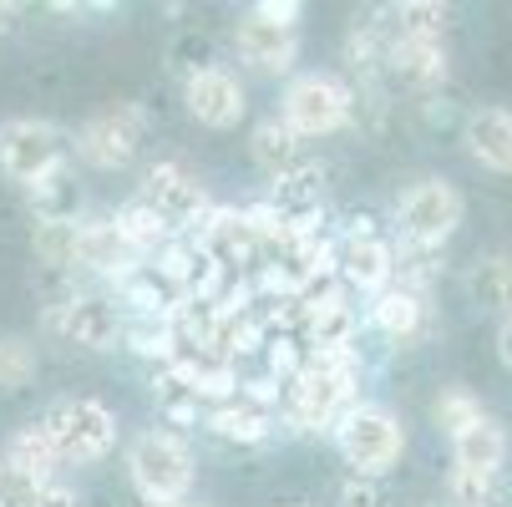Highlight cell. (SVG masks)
<instances>
[{"mask_svg":"<svg viewBox=\"0 0 512 507\" xmlns=\"http://www.w3.org/2000/svg\"><path fill=\"white\" fill-rule=\"evenodd\" d=\"M142 203H148L163 224L193 229L203 213H208V188L198 183V173H188L183 163L163 158V163L148 168V178H142Z\"/></svg>","mask_w":512,"mask_h":507,"instance_id":"7c38bea8","label":"cell"},{"mask_svg":"<svg viewBox=\"0 0 512 507\" xmlns=\"http://www.w3.org/2000/svg\"><path fill=\"white\" fill-rule=\"evenodd\" d=\"M183 102H188V117L198 127H213V132H229L244 122V87L229 77L224 66H213V71H198V77L183 82Z\"/></svg>","mask_w":512,"mask_h":507,"instance_id":"5bb4252c","label":"cell"},{"mask_svg":"<svg viewBox=\"0 0 512 507\" xmlns=\"http://www.w3.org/2000/svg\"><path fill=\"white\" fill-rule=\"evenodd\" d=\"M137 264V254L127 249V239L117 234L112 219H87L77 224V249H71V269H92V274H127Z\"/></svg>","mask_w":512,"mask_h":507,"instance_id":"ac0fdd59","label":"cell"},{"mask_svg":"<svg viewBox=\"0 0 512 507\" xmlns=\"http://www.w3.org/2000/svg\"><path fill=\"white\" fill-rule=\"evenodd\" d=\"M71 249H77V224H66V229H36V239H31L36 269H71ZM71 274H77V269H71Z\"/></svg>","mask_w":512,"mask_h":507,"instance_id":"d6a6232c","label":"cell"},{"mask_svg":"<svg viewBox=\"0 0 512 507\" xmlns=\"http://www.w3.org/2000/svg\"><path fill=\"white\" fill-rule=\"evenodd\" d=\"M264 203L274 208V219L284 229H315L320 208H325V168L320 163H300L295 173L274 178V188H269Z\"/></svg>","mask_w":512,"mask_h":507,"instance_id":"9a60e30c","label":"cell"},{"mask_svg":"<svg viewBox=\"0 0 512 507\" xmlns=\"http://www.w3.org/2000/svg\"><path fill=\"white\" fill-rule=\"evenodd\" d=\"M391 269V244L371 229V213H350L345 234L335 239V274L360 295H381L391 289Z\"/></svg>","mask_w":512,"mask_h":507,"instance_id":"9c48e42d","label":"cell"},{"mask_svg":"<svg viewBox=\"0 0 512 507\" xmlns=\"http://www.w3.org/2000/svg\"><path fill=\"white\" fill-rule=\"evenodd\" d=\"M82 208H87V193H82V178H77V163H56L51 173H41L31 183V213H36V229H66V224H82Z\"/></svg>","mask_w":512,"mask_h":507,"instance_id":"2e32d148","label":"cell"},{"mask_svg":"<svg viewBox=\"0 0 512 507\" xmlns=\"http://www.w3.org/2000/svg\"><path fill=\"white\" fill-rule=\"evenodd\" d=\"M497 507H512V477H507V482L497 487Z\"/></svg>","mask_w":512,"mask_h":507,"instance_id":"f35d334b","label":"cell"},{"mask_svg":"<svg viewBox=\"0 0 512 507\" xmlns=\"http://www.w3.org/2000/svg\"><path fill=\"white\" fill-rule=\"evenodd\" d=\"M284 386H289V421L300 431H330L355 406V350L305 355V371Z\"/></svg>","mask_w":512,"mask_h":507,"instance_id":"7a4b0ae2","label":"cell"},{"mask_svg":"<svg viewBox=\"0 0 512 507\" xmlns=\"http://www.w3.org/2000/svg\"><path fill=\"white\" fill-rule=\"evenodd\" d=\"M178 507H183V502H178Z\"/></svg>","mask_w":512,"mask_h":507,"instance_id":"60d3db41","label":"cell"},{"mask_svg":"<svg viewBox=\"0 0 512 507\" xmlns=\"http://www.w3.org/2000/svg\"><path fill=\"white\" fill-rule=\"evenodd\" d=\"M0 467L6 472H16V477H26V482H36V487H46V482H56V452H51V442H46V431L31 421V426H16L11 437H6V452H0Z\"/></svg>","mask_w":512,"mask_h":507,"instance_id":"ffe728a7","label":"cell"},{"mask_svg":"<svg viewBox=\"0 0 512 507\" xmlns=\"http://www.w3.org/2000/svg\"><path fill=\"white\" fill-rule=\"evenodd\" d=\"M497 355H502V366L512 371V315H507L502 330H497Z\"/></svg>","mask_w":512,"mask_h":507,"instance_id":"8d00e7d4","label":"cell"},{"mask_svg":"<svg viewBox=\"0 0 512 507\" xmlns=\"http://www.w3.org/2000/svg\"><path fill=\"white\" fill-rule=\"evenodd\" d=\"M396 224H401V239L416 244V249H442L457 224H462V193L442 178H421L401 193L396 203Z\"/></svg>","mask_w":512,"mask_h":507,"instance_id":"52a82bcc","label":"cell"},{"mask_svg":"<svg viewBox=\"0 0 512 507\" xmlns=\"http://www.w3.org/2000/svg\"><path fill=\"white\" fill-rule=\"evenodd\" d=\"M452 457H457L462 472H487V477H497V467L507 462V431H502V421L482 416V421H472L467 431H457V437H452Z\"/></svg>","mask_w":512,"mask_h":507,"instance_id":"44dd1931","label":"cell"},{"mask_svg":"<svg viewBox=\"0 0 512 507\" xmlns=\"http://www.w3.org/2000/svg\"><path fill=\"white\" fill-rule=\"evenodd\" d=\"M208 426H213L224 442L259 447V442H269V431H274V411H264V406H254V401H244V396L234 391L229 401H218V406L208 411Z\"/></svg>","mask_w":512,"mask_h":507,"instance_id":"7402d4cb","label":"cell"},{"mask_svg":"<svg viewBox=\"0 0 512 507\" xmlns=\"http://www.w3.org/2000/svg\"><path fill=\"white\" fill-rule=\"evenodd\" d=\"M467 300L482 315H512V259L507 254H487L467 269Z\"/></svg>","mask_w":512,"mask_h":507,"instance_id":"cb8c5ba5","label":"cell"},{"mask_svg":"<svg viewBox=\"0 0 512 507\" xmlns=\"http://www.w3.org/2000/svg\"><path fill=\"white\" fill-rule=\"evenodd\" d=\"M122 320H127V310L117 300H107V295H77L66 310H46V325L61 340L82 345V350H117Z\"/></svg>","mask_w":512,"mask_h":507,"instance_id":"4fadbf2b","label":"cell"},{"mask_svg":"<svg viewBox=\"0 0 512 507\" xmlns=\"http://www.w3.org/2000/svg\"><path fill=\"white\" fill-rule=\"evenodd\" d=\"M142 132H148V122H142V112L132 102L107 107V112H97L77 132V158L92 163V168H107V173L112 168H127L137 158V148H142Z\"/></svg>","mask_w":512,"mask_h":507,"instance_id":"8fae6325","label":"cell"},{"mask_svg":"<svg viewBox=\"0 0 512 507\" xmlns=\"http://www.w3.org/2000/svg\"><path fill=\"white\" fill-rule=\"evenodd\" d=\"M36 497H41L36 482H26V477L0 467V507H36Z\"/></svg>","mask_w":512,"mask_h":507,"instance_id":"836d02e7","label":"cell"},{"mask_svg":"<svg viewBox=\"0 0 512 507\" xmlns=\"http://www.w3.org/2000/svg\"><path fill=\"white\" fill-rule=\"evenodd\" d=\"M386 497H381V487H376V477H350L345 487H340V507H381Z\"/></svg>","mask_w":512,"mask_h":507,"instance_id":"e575fe53","label":"cell"},{"mask_svg":"<svg viewBox=\"0 0 512 507\" xmlns=\"http://www.w3.org/2000/svg\"><path fill=\"white\" fill-rule=\"evenodd\" d=\"M56 163H66V137L41 122V117H16L0 127V173L16 183H36L41 173H51Z\"/></svg>","mask_w":512,"mask_h":507,"instance_id":"30bf717a","label":"cell"},{"mask_svg":"<svg viewBox=\"0 0 512 507\" xmlns=\"http://www.w3.org/2000/svg\"><path fill=\"white\" fill-rule=\"evenodd\" d=\"M122 340H127L137 355L163 360V366H168V355L178 350V335H173V320H168V315H127V320H122Z\"/></svg>","mask_w":512,"mask_h":507,"instance_id":"83f0119b","label":"cell"},{"mask_svg":"<svg viewBox=\"0 0 512 507\" xmlns=\"http://www.w3.org/2000/svg\"><path fill=\"white\" fill-rule=\"evenodd\" d=\"M213 56H218V46H213V36L203 26H183L168 41V71L183 77V82L198 77V71H213Z\"/></svg>","mask_w":512,"mask_h":507,"instance_id":"4316f807","label":"cell"},{"mask_svg":"<svg viewBox=\"0 0 512 507\" xmlns=\"http://www.w3.org/2000/svg\"><path fill=\"white\" fill-rule=\"evenodd\" d=\"M300 6L295 0H259V6L239 21V56L259 71H289L300 56Z\"/></svg>","mask_w":512,"mask_h":507,"instance_id":"8992f818","label":"cell"},{"mask_svg":"<svg viewBox=\"0 0 512 507\" xmlns=\"http://www.w3.org/2000/svg\"><path fill=\"white\" fill-rule=\"evenodd\" d=\"M249 153H254V163H259L269 178H284V173L300 168V137L289 132L279 117H264V122L249 132Z\"/></svg>","mask_w":512,"mask_h":507,"instance_id":"d4e9b609","label":"cell"},{"mask_svg":"<svg viewBox=\"0 0 512 507\" xmlns=\"http://www.w3.org/2000/svg\"><path fill=\"white\" fill-rule=\"evenodd\" d=\"M371 325H376L386 340L406 345V340H416L421 325H426V300L411 295V289H401V284H391V289H381L376 305H371Z\"/></svg>","mask_w":512,"mask_h":507,"instance_id":"603a6c76","label":"cell"},{"mask_svg":"<svg viewBox=\"0 0 512 507\" xmlns=\"http://www.w3.org/2000/svg\"><path fill=\"white\" fill-rule=\"evenodd\" d=\"M492 502H497V477L452 467V477H447V507H492Z\"/></svg>","mask_w":512,"mask_h":507,"instance_id":"1f68e13d","label":"cell"},{"mask_svg":"<svg viewBox=\"0 0 512 507\" xmlns=\"http://www.w3.org/2000/svg\"><path fill=\"white\" fill-rule=\"evenodd\" d=\"M16 16H21V11H16V6H0V36H6V31H11V26H16Z\"/></svg>","mask_w":512,"mask_h":507,"instance_id":"74e56055","label":"cell"},{"mask_svg":"<svg viewBox=\"0 0 512 507\" xmlns=\"http://www.w3.org/2000/svg\"><path fill=\"white\" fill-rule=\"evenodd\" d=\"M193 229H198L193 244L203 249V259L224 274V279H239V274L259 269L264 244H259V234L249 229V219H244L239 208H208Z\"/></svg>","mask_w":512,"mask_h":507,"instance_id":"ba28073f","label":"cell"},{"mask_svg":"<svg viewBox=\"0 0 512 507\" xmlns=\"http://www.w3.org/2000/svg\"><path fill=\"white\" fill-rule=\"evenodd\" d=\"M112 224H117V234L127 239V249H132L137 259H148V254H158V249H168V244L178 239V229H173V224H163L158 213H153L148 203H142V198H132Z\"/></svg>","mask_w":512,"mask_h":507,"instance_id":"484cf974","label":"cell"},{"mask_svg":"<svg viewBox=\"0 0 512 507\" xmlns=\"http://www.w3.org/2000/svg\"><path fill=\"white\" fill-rule=\"evenodd\" d=\"M36 507H82V502H77V492H71V487L46 482V487H41V497H36Z\"/></svg>","mask_w":512,"mask_h":507,"instance_id":"d590c367","label":"cell"},{"mask_svg":"<svg viewBox=\"0 0 512 507\" xmlns=\"http://www.w3.org/2000/svg\"><path fill=\"white\" fill-rule=\"evenodd\" d=\"M335 442H340V457L355 467V477H381L401 462L406 452V431L401 421L376 406V401H355L340 421H335Z\"/></svg>","mask_w":512,"mask_h":507,"instance_id":"277c9868","label":"cell"},{"mask_svg":"<svg viewBox=\"0 0 512 507\" xmlns=\"http://www.w3.org/2000/svg\"><path fill=\"white\" fill-rule=\"evenodd\" d=\"M36 426L46 431L56 462H102L112 452V442H117V416L102 401H92V396L51 401Z\"/></svg>","mask_w":512,"mask_h":507,"instance_id":"3957f363","label":"cell"},{"mask_svg":"<svg viewBox=\"0 0 512 507\" xmlns=\"http://www.w3.org/2000/svg\"><path fill=\"white\" fill-rule=\"evenodd\" d=\"M127 477L142 507H178L193 487V452L178 431H137L127 447Z\"/></svg>","mask_w":512,"mask_h":507,"instance_id":"6da1fadb","label":"cell"},{"mask_svg":"<svg viewBox=\"0 0 512 507\" xmlns=\"http://www.w3.org/2000/svg\"><path fill=\"white\" fill-rule=\"evenodd\" d=\"M350 117H355V92L340 77H330V71H305V77H295L279 97V122L300 142L305 137H330Z\"/></svg>","mask_w":512,"mask_h":507,"instance_id":"5b68a950","label":"cell"},{"mask_svg":"<svg viewBox=\"0 0 512 507\" xmlns=\"http://www.w3.org/2000/svg\"><path fill=\"white\" fill-rule=\"evenodd\" d=\"M431 507H442V502H431Z\"/></svg>","mask_w":512,"mask_h":507,"instance_id":"ab89813d","label":"cell"},{"mask_svg":"<svg viewBox=\"0 0 512 507\" xmlns=\"http://www.w3.org/2000/svg\"><path fill=\"white\" fill-rule=\"evenodd\" d=\"M462 137H467V153L482 168L512 173V112L507 107H477V112H467Z\"/></svg>","mask_w":512,"mask_h":507,"instance_id":"d6986e66","label":"cell"},{"mask_svg":"<svg viewBox=\"0 0 512 507\" xmlns=\"http://www.w3.org/2000/svg\"><path fill=\"white\" fill-rule=\"evenodd\" d=\"M431 416H436V426H442L447 437H457V431H467V426L482 421L487 411H482V401H477L467 386H447L442 396L431 401Z\"/></svg>","mask_w":512,"mask_h":507,"instance_id":"f546056e","label":"cell"},{"mask_svg":"<svg viewBox=\"0 0 512 507\" xmlns=\"http://www.w3.org/2000/svg\"><path fill=\"white\" fill-rule=\"evenodd\" d=\"M153 396H158V411H163L168 421H198V416H203V401H198L168 366L153 376Z\"/></svg>","mask_w":512,"mask_h":507,"instance_id":"4dcf8cb0","label":"cell"},{"mask_svg":"<svg viewBox=\"0 0 512 507\" xmlns=\"http://www.w3.org/2000/svg\"><path fill=\"white\" fill-rule=\"evenodd\" d=\"M381 71L401 92H431L447 77V51L442 41H391L381 56Z\"/></svg>","mask_w":512,"mask_h":507,"instance_id":"e0dca14e","label":"cell"},{"mask_svg":"<svg viewBox=\"0 0 512 507\" xmlns=\"http://www.w3.org/2000/svg\"><path fill=\"white\" fill-rule=\"evenodd\" d=\"M41 371V355L26 335H0V391H26Z\"/></svg>","mask_w":512,"mask_h":507,"instance_id":"f1b7e54d","label":"cell"}]
</instances>
